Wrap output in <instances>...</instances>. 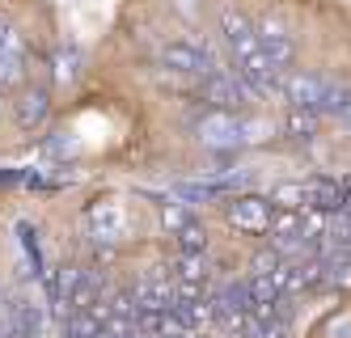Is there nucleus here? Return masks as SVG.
Wrapping results in <instances>:
<instances>
[{
	"label": "nucleus",
	"instance_id": "nucleus-17",
	"mask_svg": "<svg viewBox=\"0 0 351 338\" xmlns=\"http://www.w3.org/2000/svg\"><path fill=\"white\" fill-rule=\"evenodd\" d=\"M322 110L326 114H351V85H335V81H326V93H322Z\"/></svg>",
	"mask_w": 351,
	"mask_h": 338
},
{
	"label": "nucleus",
	"instance_id": "nucleus-7",
	"mask_svg": "<svg viewBox=\"0 0 351 338\" xmlns=\"http://www.w3.org/2000/svg\"><path fill=\"white\" fill-rule=\"evenodd\" d=\"M26 43L13 30L9 21H0V89H13V85H26Z\"/></svg>",
	"mask_w": 351,
	"mask_h": 338
},
{
	"label": "nucleus",
	"instance_id": "nucleus-14",
	"mask_svg": "<svg viewBox=\"0 0 351 338\" xmlns=\"http://www.w3.org/2000/svg\"><path fill=\"white\" fill-rule=\"evenodd\" d=\"M102 334V300L93 309H81V313L64 317V338H97Z\"/></svg>",
	"mask_w": 351,
	"mask_h": 338
},
{
	"label": "nucleus",
	"instance_id": "nucleus-1",
	"mask_svg": "<svg viewBox=\"0 0 351 338\" xmlns=\"http://www.w3.org/2000/svg\"><path fill=\"white\" fill-rule=\"evenodd\" d=\"M220 34L233 51V72L250 85L254 97H271L280 93V72H275L258 47V34H254V21H250L237 5H224L220 9Z\"/></svg>",
	"mask_w": 351,
	"mask_h": 338
},
{
	"label": "nucleus",
	"instance_id": "nucleus-16",
	"mask_svg": "<svg viewBox=\"0 0 351 338\" xmlns=\"http://www.w3.org/2000/svg\"><path fill=\"white\" fill-rule=\"evenodd\" d=\"M284 127H288L292 140H313V136H317V110H300V106H292L288 119H284Z\"/></svg>",
	"mask_w": 351,
	"mask_h": 338
},
{
	"label": "nucleus",
	"instance_id": "nucleus-4",
	"mask_svg": "<svg viewBox=\"0 0 351 338\" xmlns=\"http://www.w3.org/2000/svg\"><path fill=\"white\" fill-rule=\"evenodd\" d=\"M85 228L97 245H119L132 237V216L123 199H93L85 207Z\"/></svg>",
	"mask_w": 351,
	"mask_h": 338
},
{
	"label": "nucleus",
	"instance_id": "nucleus-20",
	"mask_svg": "<svg viewBox=\"0 0 351 338\" xmlns=\"http://www.w3.org/2000/svg\"><path fill=\"white\" fill-rule=\"evenodd\" d=\"M317 338H351V309H339L317 326Z\"/></svg>",
	"mask_w": 351,
	"mask_h": 338
},
{
	"label": "nucleus",
	"instance_id": "nucleus-9",
	"mask_svg": "<svg viewBox=\"0 0 351 338\" xmlns=\"http://www.w3.org/2000/svg\"><path fill=\"white\" fill-rule=\"evenodd\" d=\"M280 93L292 101V106H300V110H322L326 81L313 76V72H305V68H288V72H280Z\"/></svg>",
	"mask_w": 351,
	"mask_h": 338
},
{
	"label": "nucleus",
	"instance_id": "nucleus-5",
	"mask_svg": "<svg viewBox=\"0 0 351 338\" xmlns=\"http://www.w3.org/2000/svg\"><path fill=\"white\" fill-rule=\"evenodd\" d=\"M254 34H258V47H263V56H267V64H271L275 72H288V68L296 64V38H292V30H288V25L275 17V13L258 17Z\"/></svg>",
	"mask_w": 351,
	"mask_h": 338
},
{
	"label": "nucleus",
	"instance_id": "nucleus-2",
	"mask_svg": "<svg viewBox=\"0 0 351 338\" xmlns=\"http://www.w3.org/2000/svg\"><path fill=\"white\" fill-rule=\"evenodd\" d=\"M191 132L195 140L204 144V148H245V144H258L267 136V127L254 123V119H245L237 110H204V114H195L191 119Z\"/></svg>",
	"mask_w": 351,
	"mask_h": 338
},
{
	"label": "nucleus",
	"instance_id": "nucleus-6",
	"mask_svg": "<svg viewBox=\"0 0 351 338\" xmlns=\"http://www.w3.org/2000/svg\"><path fill=\"white\" fill-rule=\"evenodd\" d=\"M271 212H275V207L263 195H233L229 203H224V220H229L233 228H241V232H254V237L267 232Z\"/></svg>",
	"mask_w": 351,
	"mask_h": 338
},
{
	"label": "nucleus",
	"instance_id": "nucleus-12",
	"mask_svg": "<svg viewBox=\"0 0 351 338\" xmlns=\"http://www.w3.org/2000/svg\"><path fill=\"white\" fill-rule=\"evenodd\" d=\"M13 114H17L21 132H38V127L51 119V97H47V89L43 85H26L21 97L13 101Z\"/></svg>",
	"mask_w": 351,
	"mask_h": 338
},
{
	"label": "nucleus",
	"instance_id": "nucleus-13",
	"mask_svg": "<svg viewBox=\"0 0 351 338\" xmlns=\"http://www.w3.org/2000/svg\"><path fill=\"white\" fill-rule=\"evenodd\" d=\"M169 271H173L169 279L178 283V288H208V263H204V254H178Z\"/></svg>",
	"mask_w": 351,
	"mask_h": 338
},
{
	"label": "nucleus",
	"instance_id": "nucleus-18",
	"mask_svg": "<svg viewBox=\"0 0 351 338\" xmlns=\"http://www.w3.org/2000/svg\"><path fill=\"white\" fill-rule=\"evenodd\" d=\"M173 241H178V254H208V228L195 220L182 232H173Z\"/></svg>",
	"mask_w": 351,
	"mask_h": 338
},
{
	"label": "nucleus",
	"instance_id": "nucleus-26",
	"mask_svg": "<svg viewBox=\"0 0 351 338\" xmlns=\"http://www.w3.org/2000/svg\"><path fill=\"white\" fill-rule=\"evenodd\" d=\"M347 123H351V114H347Z\"/></svg>",
	"mask_w": 351,
	"mask_h": 338
},
{
	"label": "nucleus",
	"instance_id": "nucleus-11",
	"mask_svg": "<svg viewBox=\"0 0 351 338\" xmlns=\"http://www.w3.org/2000/svg\"><path fill=\"white\" fill-rule=\"evenodd\" d=\"M9 334L13 338H43L47 334V309L34 296H13L9 300Z\"/></svg>",
	"mask_w": 351,
	"mask_h": 338
},
{
	"label": "nucleus",
	"instance_id": "nucleus-23",
	"mask_svg": "<svg viewBox=\"0 0 351 338\" xmlns=\"http://www.w3.org/2000/svg\"><path fill=\"white\" fill-rule=\"evenodd\" d=\"M9 182H21V173H13V169H0V186H9Z\"/></svg>",
	"mask_w": 351,
	"mask_h": 338
},
{
	"label": "nucleus",
	"instance_id": "nucleus-19",
	"mask_svg": "<svg viewBox=\"0 0 351 338\" xmlns=\"http://www.w3.org/2000/svg\"><path fill=\"white\" fill-rule=\"evenodd\" d=\"M161 224L169 228V237H173V232H182L186 224H195V212L182 207V203H161Z\"/></svg>",
	"mask_w": 351,
	"mask_h": 338
},
{
	"label": "nucleus",
	"instance_id": "nucleus-22",
	"mask_svg": "<svg viewBox=\"0 0 351 338\" xmlns=\"http://www.w3.org/2000/svg\"><path fill=\"white\" fill-rule=\"evenodd\" d=\"M284 263H288V258H280L275 250H258L254 263H250V275H267V279H275V271H280Z\"/></svg>",
	"mask_w": 351,
	"mask_h": 338
},
{
	"label": "nucleus",
	"instance_id": "nucleus-15",
	"mask_svg": "<svg viewBox=\"0 0 351 338\" xmlns=\"http://www.w3.org/2000/svg\"><path fill=\"white\" fill-rule=\"evenodd\" d=\"M322 283H330V288H343V292H351V250L322 258Z\"/></svg>",
	"mask_w": 351,
	"mask_h": 338
},
{
	"label": "nucleus",
	"instance_id": "nucleus-24",
	"mask_svg": "<svg viewBox=\"0 0 351 338\" xmlns=\"http://www.w3.org/2000/svg\"><path fill=\"white\" fill-rule=\"evenodd\" d=\"M0 338H13V334H9V326H5V330H0Z\"/></svg>",
	"mask_w": 351,
	"mask_h": 338
},
{
	"label": "nucleus",
	"instance_id": "nucleus-21",
	"mask_svg": "<svg viewBox=\"0 0 351 338\" xmlns=\"http://www.w3.org/2000/svg\"><path fill=\"white\" fill-rule=\"evenodd\" d=\"M56 81L60 85H72V81H77V76H81V68H77V51H56Z\"/></svg>",
	"mask_w": 351,
	"mask_h": 338
},
{
	"label": "nucleus",
	"instance_id": "nucleus-25",
	"mask_svg": "<svg viewBox=\"0 0 351 338\" xmlns=\"http://www.w3.org/2000/svg\"><path fill=\"white\" fill-rule=\"evenodd\" d=\"M182 5H195V0H182Z\"/></svg>",
	"mask_w": 351,
	"mask_h": 338
},
{
	"label": "nucleus",
	"instance_id": "nucleus-3",
	"mask_svg": "<svg viewBox=\"0 0 351 338\" xmlns=\"http://www.w3.org/2000/svg\"><path fill=\"white\" fill-rule=\"evenodd\" d=\"M199 97L212 101V110H237V114L250 106V101H254L250 85L241 81L233 68H224V64H216L212 72L199 76Z\"/></svg>",
	"mask_w": 351,
	"mask_h": 338
},
{
	"label": "nucleus",
	"instance_id": "nucleus-10",
	"mask_svg": "<svg viewBox=\"0 0 351 338\" xmlns=\"http://www.w3.org/2000/svg\"><path fill=\"white\" fill-rule=\"evenodd\" d=\"M132 300H136V313H153V309H173V279L165 267L148 271L136 288H132Z\"/></svg>",
	"mask_w": 351,
	"mask_h": 338
},
{
	"label": "nucleus",
	"instance_id": "nucleus-8",
	"mask_svg": "<svg viewBox=\"0 0 351 338\" xmlns=\"http://www.w3.org/2000/svg\"><path fill=\"white\" fill-rule=\"evenodd\" d=\"M161 68L178 72V76H204V72L216 68V60H212V51L199 47V43H165L161 47Z\"/></svg>",
	"mask_w": 351,
	"mask_h": 338
}]
</instances>
